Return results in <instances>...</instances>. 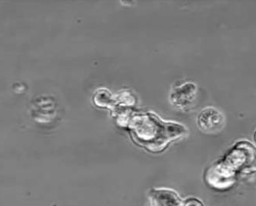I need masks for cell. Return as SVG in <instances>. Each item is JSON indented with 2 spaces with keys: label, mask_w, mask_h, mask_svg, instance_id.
<instances>
[{
  "label": "cell",
  "mask_w": 256,
  "mask_h": 206,
  "mask_svg": "<svg viewBox=\"0 0 256 206\" xmlns=\"http://www.w3.org/2000/svg\"><path fill=\"white\" fill-rule=\"evenodd\" d=\"M224 124V116L214 107L204 108L198 117L200 129L206 133H217L221 131Z\"/></svg>",
  "instance_id": "1"
},
{
  "label": "cell",
  "mask_w": 256,
  "mask_h": 206,
  "mask_svg": "<svg viewBox=\"0 0 256 206\" xmlns=\"http://www.w3.org/2000/svg\"><path fill=\"white\" fill-rule=\"evenodd\" d=\"M196 95V87L192 83H187L177 87L172 92L170 101L180 109H186L193 104Z\"/></svg>",
  "instance_id": "2"
}]
</instances>
